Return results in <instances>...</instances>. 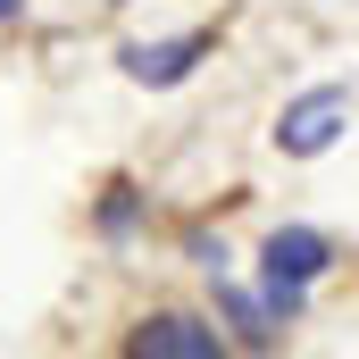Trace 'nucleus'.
<instances>
[{
    "mask_svg": "<svg viewBox=\"0 0 359 359\" xmlns=\"http://www.w3.org/2000/svg\"><path fill=\"white\" fill-rule=\"evenodd\" d=\"M0 17H8V0H0Z\"/></svg>",
    "mask_w": 359,
    "mask_h": 359,
    "instance_id": "5",
    "label": "nucleus"
},
{
    "mask_svg": "<svg viewBox=\"0 0 359 359\" xmlns=\"http://www.w3.org/2000/svg\"><path fill=\"white\" fill-rule=\"evenodd\" d=\"M126 351H134V359H217L226 334L201 326V318H142V326L126 334Z\"/></svg>",
    "mask_w": 359,
    "mask_h": 359,
    "instance_id": "3",
    "label": "nucleus"
},
{
    "mask_svg": "<svg viewBox=\"0 0 359 359\" xmlns=\"http://www.w3.org/2000/svg\"><path fill=\"white\" fill-rule=\"evenodd\" d=\"M201 50H209V34H176V42H134V50H126V76H134V84H184V76L201 67Z\"/></svg>",
    "mask_w": 359,
    "mask_h": 359,
    "instance_id": "4",
    "label": "nucleus"
},
{
    "mask_svg": "<svg viewBox=\"0 0 359 359\" xmlns=\"http://www.w3.org/2000/svg\"><path fill=\"white\" fill-rule=\"evenodd\" d=\"M343 126H351V92H343V84H318V92H301V100L276 117V142H284L292 159H318V151L343 142Z\"/></svg>",
    "mask_w": 359,
    "mask_h": 359,
    "instance_id": "2",
    "label": "nucleus"
},
{
    "mask_svg": "<svg viewBox=\"0 0 359 359\" xmlns=\"http://www.w3.org/2000/svg\"><path fill=\"white\" fill-rule=\"evenodd\" d=\"M326 234H309V226H284V234H268V251H259V284H268V318L284 326V318H301V301H309V284L326 276Z\"/></svg>",
    "mask_w": 359,
    "mask_h": 359,
    "instance_id": "1",
    "label": "nucleus"
}]
</instances>
